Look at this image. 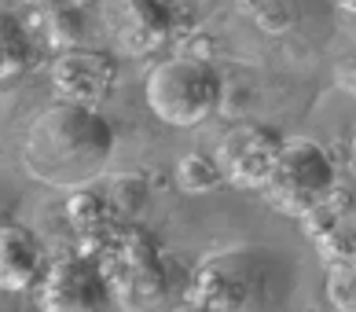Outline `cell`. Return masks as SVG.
<instances>
[{
  "label": "cell",
  "instance_id": "1",
  "mask_svg": "<svg viewBox=\"0 0 356 312\" xmlns=\"http://www.w3.org/2000/svg\"><path fill=\"white\" fill-rule=\"evenodd\" d=\"M114 158V125L96 107L51 103L26 129V173L59 191H81L107 173Z\"/></svg>",
  "mask_w": 356,
  "mask_h": 312
},
{
  "label": "cell",
  "instance_id": "4",
  "mask_svg": "<svg viewBox=\"0 0 356 312\" xmlns=\"http://www.w3.org/2000/svg\"><path fill=\"white\" fill-rule=\"evenodd\" d=\"M103 272L111 283V297L125 312H165L169 302L180 294V283H173L169 254L143 231H133L118 243Z\"/></svg>",
  "mask_w": 356,
  "mask_h": 312
},
{
  "label": "cell",
  "instance_id": "2",
  "mask_svg": "<svg viewBox=\"0 0 356 312\" xmlns=\"http://www.w3.org/2000/svg\"><path fill=\"white\" fill-rule=\"evenodd\" d=\"M294 287V268L280 250L268 246H235L202 261L191 279L188 312H275Z\"/></svg>",
  "mask_w": 356,
  "mask_h": 312
},
{
  "label": "cell",
  "instance_id": "3",
  "mask_svg": "<svg viewBox=\"0 0 356 312\" xmlns=\"http://www.w3.org/2000/svg\"><path fill=\"white\" fill-rule=\"evenodd\" d=\"M143 96H147V107L158 122H165L173 129H191L220 110L224 81L209 63L177 56V59L158 63L147 74Z\"/></svg>",
  "mask_w": 356,
  "mask_h": 312
},
{
  "label": "cell",
  "instance_id": "14",
  "mask_svg": "<svg viewBox=\"0 0 356 312\" xmlns=\"http://www.w3.org/2000/svg\"><path fill=\"white\" fill-rule=\"evenodd\" d=\"M353 162H356V136H353Z\"/></svg>",
  "mask_w": 356,
  "mask_h": 312
},
{
  "label": "cell",
  "instance_id": "12",
  "mask_svg": "<svg viewBox=\"0 0 356 312\" xmlns=\"http://www.w3.org/2000/svg\"><path fill=\"white\" fill-rule=\"evenodd\" d=\"M327 302L334 312H356V254L331 261V268H327Z\"/></svg>",
  "mask_w": 356,
  "mask_h": 312
},
{
  "label": "cell",
  "instance_id": "8",
  "mask_svg": "<svg viewBox=\"0 0 356 312\" xmlns=\"http://www.w3.org/2000/svg\"><path fill=\"white\" fill-rule=\"evenodd\" d=\"M44 272V243L22 224H0V290H30Z\"/></svg>",
  "mask_w": 356,
  "mask_h": 312
},
{
  "label": "cell",
  "instance_id": "13",
  "mask_svg": "<svg viewBox=\"0 0 356 312\" xmlns=\"http://www.w3.org/2000/svg\"><path fill=\"white\" fill-rule=\"evenodd\" d=\"M8 44H4V37H0V81H4V74H8Z\"/></svg>",
  "mask_w": 356,
  "mask_h": 312
},
{
  "label": "cell",
  "instance_id": "11",
  "mask_svg": "<svg viewBox=\"0 0 356 312\" xmlns=\"http://www.w3.org/2000/svg\"><path fill=\"white\" fill-rule=\"evenodd\" d=\"M177 176H180V188L188 191V195H206V191H213L220 180H224L217 158H213V154H202V151H195V154H188V158H180Z\"/></svg>",
  "mask_w": 356,
  "mask_h": 312
},
{
  "label": "cell",
  "instance_id": "5",
  "mask_svg": "<svg viewBox=\"0 0 356 312\" xmlns=\"http://www.w3.org/2000/svg\"><path fill=\"white\" fill-rule=\"evenodd\" d=\"M338 169L331 151H323L316 140H286L283 151L275 154L272 173L265 180V199L280 213L309 217L334 195Z\"/></svg>",
  "mask_w": 356,
  "mask_h": 312
},
{
  "label": "cell",
  "instance_id": "9",
  "mask_svg": "<svg viewBox=\"0 0 356 312\" xmlns=\"http://www.w3.org/2000/svg\"><path fill=\"white\" fill-rule=\"evenodd\" d=\"M51 81H56L63 103L96 107L107 96V88L114 85V67L107 56H96V51H70V56H63L56 63Z\"/></svg>",
  "mask_w": 356,
  "mask_h": 312
},
{
  "label": "cell",
  "instance_id": "10",
  "mask_svg": "<svg viewBox=\"0 0 356 312\" xmlns=\"http://www.w3.org/2000/svg\"><path fill=\"white\" fill-rule=\"evenodd\" d=\"M129 15L133 22H129L125 37L136 44L133 51H143L151 41H162L169 33V11L162 0H129Z\"/></svg>",
  "mask_w": 356,
  "mask_h": 312
},
{
  "label": "cell",
  "instance_id": "6",
  "mask_svg": "<svg viewBox=\"0 0 356 312\" xmlns=\"http://www.w3.org/2000/svg\"><path fill=\"white\" fill-rule=\"evenodd\" d=\"M37 302L41 312H103L111 302L107 272L96 257L85 254L59 257L37 283Z\"/></svg>",
  "mask_w": 356,
  "mask_h": 312
},
{
  "label": "cell",
  "instance_id": "7",
  "mask_svg": "<svg viewBox=\"0 0 356 312\" xmlns=\"http://www.w3.org/2000/svg\"><path fill=\"white\" fill-rule=\"evenodd\" d=\"M283 144L286 140L272 125H235L232 133H224L213 158L220 165L224 180L243 184V188H265L272 162L283 151Z\"/></svg>",
  "mask_w": 356,
  "mask_h": 312
}]
</instances>
